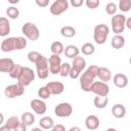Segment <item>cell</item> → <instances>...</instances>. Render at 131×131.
Listing matches in <instances>:
<instances>
[{"mask_svg": "<svg viewBox=\"0 0 131 131\" xmlns=\"http://www.w3.org/2000/svg\"><path fill=\"white\" fill-rule=\"evenodd\" d=\"M97 69L98 67L95 64L90 66L80 77V85L82 90L85 92H89L91 85L94 83V79L97 77Z\"/></svg>", "mask_w": 131, "mask_h": 131, "instance_id": "6da1fadb", "label": "cell"}, {"mask_svg": "<svg viewBox=\"0 0 131 131\" xmlns=\"http://www.w3.org/2000/svg\"><path fill=\"white\" fill-rule=\"evenodd\" d=\"M110 33V29L106 25L104 24H99L97 26H95L94 31H93V39L95 41V43L102 45L105 43L106 38L108 36Z\"/></svg>", "mask_w": 131, "mask_h": 131, "instance_id": "7a4b0ae2", "label": "cell"}, {"mask_svg": "<svg viewBox=\"0 0 131 131\" xmlns=\"http://www.w3.org/2000/svg\"><path fill=\"white\" fill-rule=\"evenodd\" d=\"M126 19H127L126 16L122 13L115 14L112 17V19H111L112 30L116 35H120L121 33L124 32V30L126 28Z\"/></svg>", "mask_w": 131, "mask_h": 131, "instance_id": "3957f363", "label": "cell"}, {"mask_svg": "<svg viewBox=\"0 0 131 131\" xmlns=\"http://www.w3.org/2000/svg\"><path fill=\"white\" fill-rule=\"evenodd\" d=\"M21 33L31 41H36L39 39L40 32L37 26L33 23H26L21 27Z\"/></svg>", "mask_w": 131, "mask_h": 131, "instance_id": "277c9868", "label": "cell"}, {"mask_svg": "<svg viewBox=\"0 0 131 131\" xmlns=\"http://www.w3.org/2000/svg\"><path fill=\"white\" fill-rule=\"evenodd\" d=\"M36 71H37V76L40 79L44 80L48 77L50 72H49V63L47 57H45L44 55L40 57V59L36 63Z\"/></svg>", "mask_w": 131, "mask_h": 131, "instance_id": "5b68a950", "label": "cell"}, {"mask_svg": "<svg viewBox=\"0 0 131 131\" xmlns=\"http://www.w3.org/2000/svg\"><path fill=\"white\" fill-rule=\"evenodd\" d=\"M24 93H25V86H23L18 82L16 84H12V85L7 86L4 90V94L8 98H14L16 96L23 95Z\"/></svg>", "mask_w": 131, "mask_h": 131, "instance_id": "8992f818", "label": "cell"}, {"mask_svg": "<svg viewBox=\"0 0 131 131\" xmlns=\"http://www.w3.org/2000/svg\"><path fill=\"white\" fill-rule=\"evenodd\" d=\"M35 79V73L32 69L28 68V67H24L23 73L20 74L19 78L17 79L18 83H20L23 86H28L30 85Z\"/></svg>", "mask_w": 131, "mask_h": 131, "instance_id": "52a82bcc", "label": "cell"}, {"mask_svg": "<svg viewBox=\"0 0 131 131\" xmlns=\"http://www.w3.org/2000/svg\"><path fill=\"white\" fill-rule=\"evenodd\" d=\"M90 91L93 92L94 94H96L97 96H107V94L110 92V87L106 83L97 81L91 85Z\"/></svg>", "mask_w": 131, "mask_h": 131, "instance_id": "ba28073f", "label": "cell"}, {"mask_svg": "<svg viewBox=\"0 0 131 131\" xmlns=\"http://www.w3.org/2000/svg\"><path fill=\"white\" fill-rule=\"evenodd\" d=\"M69 8V2L67 0H55L50 5V12L53 15H60Z\"/></svg>", "mask_w": 131, "mask_h": 131, "instance_id": "9c48e42d", "label": "cell"}, {"mask_svg": "<svg viewBox=\"0 0 131 131\" xmlns=\"http://www.w3.org/2000/svg\"><path fill=\"white\" fill-rule=\"evenodd\" d=\"M54 113L59 118H67V117H70L72 115L73 106L69 102H61L55 106Z\"/></svg>", "mask_w": 131, "mask_h": 131, "instance_id": "30bf717a", "label": "cell"}, {"mask_svg": "<svg viewBox=\"0 0 131 131\" xmlns=\"http://www.w3.org/2000/svg\"><path fill=\"white\" fill-rule=\"evenodd\" d=\"M48 63H49V72L52 75H57L60 72V68H61V58L59 55H55L52 54L49 58H48Z\"/></svg>", "mask_w": 131, "mask_h": 131, "instance_id": "8fae6325", "label": "cell"}, {"mask_svg": "<svg viewBox=\"0 0 131 131\" xmlns=\"http://www.w3.org/2000/svg\"><path fill=\"white\" fill-rule=\"evenodd\" d=\"M1 50L3 52H10V51L16 50V38L9 37L4 39L1 43Z\"/></svg>", "mask_w": 131, "mask_h": 131, "instance_id": "7c38bea8", "label": "cell"}, {"mask_svg": "<svg viewBox=\"0 0 131 131\" xmlns=\"http://www.w3.org/2000/svg\"><path fill=\"white\" fill-rule=\"evenodd\" d=\"M46 87L47 89L50 91L51 94L53 95H58V94H61L64 90V85L61 83V82H58V81H52V82H48L46 84Z\"/></svg>", "mask_w": 131, "mask_h": 131, "instance_id": "4fadbf2b", "label": "cell"}, {"mask_svg": "<svg viewBox=\"0 0 131 131\" xmlns=\"http://www.w3.org/2000/svg\"><path fill=\"white\" fill-rule=\"evenodd\" d=\"M31 107L37 115H43L47 110L46 103L41 99H33L31 101Z\"/></svg>", "mask_w": 131, "mask_h": 131, "instance_id": "5bb4252c", "label": "cell"}, {"mask_svg": "<svg viewBox=\"0 0 131 131\" xmlns=\"http://www.w3.org/2000/svg\"><path fill=\"white\" fill-rule=\"evenodd\" d=\"M14 66H15V63L13 62V60L11 58H1L0 59V72L1 73L9 74Z\"/></svg>", "mask_w": 131, "mask_h": 131, "instance_id": "9a60e30c", "label": "cell"}, {"mask_svg": "<svg viewBox=\"0 0 131 131\" xmlns=\"http://www.w3.org/2000/svg\"><path fill=\"white\" fill-rule=\"evenodd\" d=\"M85 126L88 130H95L99 127V119L94 115H90L85 119Z\"/></svg>", "mask_w": 131, "mask_h": 131, "instance_id": "2e32d148", "label": "cell"}, {"mask_svg": "<svg viewBox=\"0 0 131 131\" xmlns=\"http://www.w3.org/2000/svg\"><path fill=\"white\" fill-rule=\"evenodd\" d=\"M97 77L100 79L101 82H108L112 79V72L104 67H98L97 69Z\"/></svg>", "mask_w": 131, "mask_h": 131, "instance_id": "e0dca14e", "label": "cell"}, {"mask_svg": "<svg viewBox=\"0 0 131 131\" xmlns=\"http://www.w3.org/2000/svg\"><path fill=\"white\" fill-rule=\"evenodd\" d=\"M113 81H114V84L118 88H124V87H126L128 85V78H127V76L124 75V74H121V73L116 74L114 79H113Z\"/></svg>", "mask_w": 131, "mask_h": 131, "instance_id": "ac0fdd59", "label": "cell"}, {"mask_svg": "<svg viewBox=\"0 0 131 131\" xmlns=\"http://www.w3.org/2000/svg\"><path fill=\"white\" fill-rule=\"evenodd\" d=\"M112 115L115 118H118V119L124 118L125 115H126V107L121 103L114 104L112 106Z\"/></svg>", "mask_w": 131, "mask_h": 131, "instance_id": "d6986e66", "label": "cell"}, {"mask_svg": "<svg viewBox=\"0 0 131 131\" xmlns=\"http://www.w3.org/2000/svg\"><path fill=\"white\" fill-rule=\"evenodd\" d=\"M10 33V24L4 16L0 17V36L5 37Z\"/></svg>", "mask_w": 131, "mask_h": 131, "instance_id": "ffe728a7", "label": "cell"}, {"mask_svg": "<svg viewBox=\"0 0 131 131\" xmlns=\"http://www.w3.org/2000/svg\"><path fill=\"white\" fill-rule=\"evenodd\" d=\"M64 55L69 58H76L77 56H79V53H80V49L76 46V45H68L66 48H64Z\"/></svg>", "mask_w": 131, "mask_h": 131, "instance_id": "44dd1931", "label": "cell"}, {"mask_svg": "<svg viewBox=\"0 0 131 131\" xmlns=\"http://www.w3.org/2000/svg\"><path fill=\"white\" fill-rule=\"evenodd\" d=\"M111 45L114 49H120L125 45V38L122 35H115L112 38Z\"/></svg>", "mask_w": 131, "mask_h": 131, "instance_id": "7402d4cb", "label": "cell"}, {"mask_svg": "<svg viewBox=\"0 0 131 131\" xmlns=\"http://www.w3.org/2000/svg\"><path fill=\"white\" fill-rule=\"evenodd\" d=\"M72 68L79 71L80 73L86 68V60L81 57V56H77L76 58L73 59V62H72Z\"/></svg>", "mask_w": 131, "mask_h": 131, "instance_id": "603a6c76", "label": "cell"}, {"mask_svg": "<svg viewBox=\"0 0 131 131\" xmlns=\"http://www.w3.org/2000/svg\"><path fill=\"white\" fill-rule=\"evenodd\" d=\"M39 125L42 129H52L54 126V122L53 119L51 117H43L40 119L39 121Z\"/></svg>", "mask_w": 131, "mask_h": 131, "instance_id": "cb8c5ba5", "label": "cell"}, {"mask_svg": "<svg viewBox=\"0 0 131 131\" xmlns=\"http://www.w3.org/2000/svg\"><path fill=\"white\" fill-rule=\"evenodd\" d=\"M93 103H94L95 107H97V108H104L108 103V98H107V96H97L96 95L94 97Z\"/></svg>", "mask_w": 131, "mask_h": 131, "instance_id": "d4e9b609", "label": "cell"}, {"mask_svg": "<svg viewBox=\"0 0 131 131\" xmlns=\"http://www.w3.org/2000/svg\"><path fill=\"white\" fill-rule=\"evenodd\" d=\"M20 122L24 123L26 126H31L35 122V116L31 112H26L20 117Z\"/></svg>", "mask_w": 131, "mask_h": 131, "instance_id": "484cf974", "label": "cell"}, {"mask_svg": "<svg viewBox=\"0 0 131 131\" xmlns=\"http://www.w3.org/2000/svg\"><path fill=\"white\" fill-rule=\"evenodd\" d=\"M50 50L52 52V54H55V55H60L61 53L64 52V47L62 45L61 42L59 41H55L51 44V47H50Z\"/></svg>", "mask_w": 131, "mask_h": 131, "instance_id": "4316f807", "label": "cell"}, {"mask_svg": "<svg viewBox=\"0 0 131 131\" xmlns=\"http://www.w3.org/2000/svg\"><path fill=\"white\" fill-rule=\"evenodd\" d=\"M60 34L62 37L66 38H72L76 35V29L71 26H64L60 29Z\"/></svg>", "mask_w": 131, "mask_h": 131, "instance_id": "83f0119b", "label": "cell"}, {"mask_svg": "<svg viewBox=\"0 0 131 131\" xmlns=\"http://www.w3.org/2000/svg\"><path fill=\"white\" fill-rule=\"evenodd\" d=\"M81 51H82V53L84 55H92L94 53V51H95V47H94V45L92 43L87 42V43H84L82 45Z\"/></svg>", "mask_w": 131, "mask_h": 131, "instance_id": "f1b7e54d", "label": "cell"}, {"mask_svg": "<svg viewBox=\"0 0 131 131\" xmlns=\"http://www.w3.org/2000/svg\"><path fill=\"white\" fill-rule=\"evenodd\" d=\"M23 70H24V67H23V66H20V64H15V66L13 67V69L11 70V72H10L8 75H9V77L12 78V79H18L19 76H20V74L23 73Z\"/></svg>", "mask_w": 131, "mask_h": 131, "instance_id": "f546056e", "label": "cell"}, {"mask_svg": "<svg viewBox=\"0 0 131 131\" xmlns=\"http://www.w3.org/2000/svg\"><path fill=\"white\" fill-rule=\"evenodd\" d=\"M6 14H7V16H8L9 18L15 19V18H17L18 15H19V10H18V8L14 7V6H9V7L6 9Z\"/></svg>", "mask_w": 131, "mask_h": 131, "instance_id": "4dcf8cb0", "label": "cell"}, {"mask_svg": "<svg viewBox=\"0 0 131 131\" xmlns=\"http://www.w3.org/2000/svg\"><path fill=\"white\" fill-rule=\"evenodd\" d=\"M19 123H20V122H19V120H18V117H16V116H12V117L8 118L7 121H6V125H7L9 128H11L12 130H14V129L18 126Z\"/></svg>", "mask_w": 131, "mask_h": 131, "instance_id": "1f68e13d", "label": "cell"}, {"mask_svg": "<svg viewBox=\"0 0 131 131\" xmlns=\"http://www.w3.org/2000/svg\"><path fill=\"white\" fill-rule=\"evenodd\" d=\"M71 70H72V66H71L69 62H63V63L61 64L59 74H60L61 77H68V76H70Z\"/></svg>", "mask_w": 131, "mask_h": 131, "instance_id": "d6a6232c", "label": "cell"}, {"mask_svg": "<svg viewBox=\"0 0 131 131\" xmlns=\"http://www.w3.org/2000/svg\"><path fill=\"white\" fill-rule=\"evenodd\" d=\"M119 8L123 12H128L131 8V0H120Z\"/></svg>", "mask_w": 131, "mask_h": 131, "instance_id": "836d02e7", "label": "cell"}, {"mask_svg": "<svg viewBox=\"0 0 131 131\" xmlns=\"http://www.w3.org/2000/svg\"><path fill=\"white\" fill-rule=\"evenodd\" d=\"M42 55L38 52V51H30L29 53H28V59L31 61V62H33V63H37V61L40 59V57H41Z\"/></svg>", "mask_w": 131, "mask_h": 131, "instance_id": "e575fe53", "label": "cell"}, {"mask_svg": "<svg viewBox=\"0 0 131 131\" xmlns=\"http://www.w3.org/2000/svg\"><path fill=\"white\" fill-rule=\"evenodd\" d=\"M50 95H51V93H50V91L47 89L46 86L39 88V90H38V96H39L40 98H42V99H47V98L50 97Z\"/></svg>", "mask_w": 131, "mask_h": 131, "instance_id": "d590c367", "label": "cell"}, {"mask_svg": "<svg viewBox=\"0 0 131 131\" xmlns=\"http://www.w3.org/2000/svg\"><path fill=\"white\" fill-rule=\"evenodd\" d=\"M117 9H118V7H117L116 3H114V2H108V3L105 5V11H106V13H108L110 15H115Z\"/></svg>", "mask_w": 131, "mask_h": 131, "instance_id": "8d00e7d4", "label": "cell"}, {"mask_svg": "<svg viewBox=\"0 0 131 131\" xmlns=\"http://www.w3.org/2000/svg\"><path fill=\"white\" fill-rule=\"evenodd\" d=\"M16 38V50H21L27 47V40L24 37H15Z\"/></svg>", "mask_w": 131, "mask_h": 131, "instance_id": "74e56055", "label": "cell"}, {"mask_svg": "<svg viewBox=\"0 0 131 131\" xmlns=\"http://www.w3.org/2000/svg\"><path fill=\"white\" fill-rule=\"evenodd\" d=\"M85 3H86V5H87V7L90 8V9H95V8H97V7L99 6V4H100L99 0H87Z\"/></svg>", "mask_w": 131, "mask_h": 131, "instance_id": "f35d334b", "label": "cell"}, {"mask_svg": "<svg viewBox=\"0 0 131 131\" xmlns=\"http://www.w3.org/2000/svg\"><path fill=\"white\" fill-rule=\"evenodd\" d=\"M50 131H66V128H64L63 125H61V124H57V125H54L53 128H52Z\"/></svg>", "mask_w": 131, "mask_h": 131, "instance_id": "ab89813d", "label": "cell"}, {"mask_svg": "<svg viewBox=\"0 0 131 131\" xmlns=\"http://www.w3.org/2000/svg\"><path fill=\"white\" fill-rule=\"evenodd\" d=\"M36 4L40 7H45L49 4V1L48 0H36Z\"/></svg>", "mask_w": 131, "mask_h": 131, "instance_id": "60d3db41", "label": "cell"}, {"mask_svg": "<svg viewBox=\"0 0 131 131\" xmlns=\"http://www.w3.org/2000/svg\"><path fill=\"white\" fill-rule=\"evenodd\" d=\"M83 3H84L83 0H71V4L74 7H80L83 5Z\"/></svg>", "mask_w": 131, "mask_h": 131, "instance_id": "b9f144b4", "label": "cell"}, {"mask_svg": "<svg viewBox=\"0 0 131 131\" xmlns=\"http://www.w3.org/2000/svg\"><path fill=\"white\" fill-rule=\"evenodd\" d=\"M13 131H27V126L24 124V123H19L18 124V126L13 130Z\"/></svg>", "mask_w": 131, "mask_h": 131, "instance_id": "7bdbcfd3", "label": "cell"}, {"mask_svg": "<svg viewBox=\"0 0 131 131\" xmlns=\"http://www.w3.org/2000/svg\"><path fill=\"white\" fill-rule=\"evenodd\" d=\"M11 130H12V129H11V128H9L6 124L0 127V131H11Z\"/></svg>", "mask_w": 131, "mask_h": 131, "instance_id": "ee69618b", "label": "cell"}, {"mask_svg": "<svg viewBox=\"0 0 131 131\" xmlns=\"http://www.w3.org/2000/svg\"><path fill=\"white\" fill-rule=\"evenodd\" d=\"M126 27H127L129 30H131V17H129V18L126 19Z\"/></svg>", "mask_w": 131, "mask_h": 131, "instance_id": "f6af8a7d", "label": "cell"}, {"mask_svg": "<svg viewBox=\"0 0 131 131\" xmlns=\"http://www.w3.org/2000/svg\"><path fill=\"white\" fill-rule=\"evenodd\" d=\"M69 131H81V129H80L79 127H77V126H74V127H72Z\"/></svg>", "mask_w": 131, "mask_h": 131, "instance_id": "bcb514c9", "label": "cell"}, {"mask_svg": "<svg viewBox=\"0 0 131 131\" xmlns=\"http://www.w3.org/2000/svg\"><path fill=\"white\" fill-rule=\"evenodd\" d=\"M8 2L11 3V4H17L19 1H18V0H8Z\"/></svg>", "mask_w": 131, "mask_h": 131, "instance_id": "7dc6e473", "label": "cell"}, {"mask_svg": "<svg viewBox=\"0 0 131 131\" xmlns=\"http://www.w3.org/2000/svg\"><path fill=\"white\" fill-rule=\"evenodd\" d=\"M31 131H43V130H42V128H38V127H36V128H33Z\"/></svg>", "mask_w": 131, "mask_h": 131, "instance_id": "c3c4849f", "label": "cell"}, {"mask_svg": "<svg viewBox=\"0 0 131 131\" xmlns=\"http://www.w3.org/2000/svg\"><path fill=\"white\" fill-rule=\"evenodd\" d=\"M106 131H117L115 128H108V129H106Z\"/></svg>", "mask_w": 131, "mask_h": 131, "instance_id": "681fc988", "label": "cell"}, {"mask_svg": "<svg viewBox=\"0 0 131 131\" xmlns=\"http://www.w3.org/2000/svg\"><path fill=\"white\" fill-rule=\"evenodd\" d=\"M129 62H130V64H131V56H130V59H129Z\"/></svg>", "mask_w": 131, "mask_h": 131, "instance_id": "f907efd6", "label": "cell"}]
</instances>
